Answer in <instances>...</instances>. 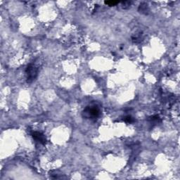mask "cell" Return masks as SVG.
Segmentation results:
<instances>
[{
  "label": "cell",
  "instance_id": "6da1fadb",
  "mask_svg": "<svg viewBox=\"0 0 180 180\" xmlns=\"http://www.w3.org/2000/svg\"><path fill=\"white\" fill-rule=\"evenodd\" d=\"M83 115L88 119H96L100 115V110L96 106H87L83 111Z\"/></svg>",
  "mask_w": 180,
  "mask_h": 180
},
{
  "label": "cell",
  "instance_id": "5b68a950",
  "mask_svg": "<svg viewBox=\"0 0 180 180\" xmlns=\"http://www.w3.org/2000/svg\"><path fill=\"white\" fill-rule=\"evenodd\" d=\"M124 120H125V122L127 123H132L134 121V118L132 116H130V115H128V116L125 117Z\"/></svg>",
  "mask_w": 180,
  "mask_h": 180
},
{
  "label": "cell",
  "instance_id": "7a4b0ae2",
  "mask_svg": "<svg viewBox=\"0 0 180 180\" xmlns=\"http://www.w3.org/2000/svg\"><path fill=\"white\" fill-rule=\"evenodd\" d=\"M26 73L27 82L28 83H31L33 82L35 79L37 77V74H38V69L34 65H33V64H30V65L27 67Z\"/></svg>",
  "mask_w": 180,
  "mask_h": 180
},
{
  "label": "cell",
  "instance_id": "277c9868",
  "mask_svg": "<svg viewBox=\"0 0 180 180\" xmlns=\"http://www.w3.org/2000/svg\"><path fill=\"white\" fill-rule=\"evenodd\" d=\"M105 4L108 5V6L110 7H112V6H115V5L119 4V2H115V1H106L104 2Z\"/></svg>",
  "mask_w": 180,
  "mask_h": 180
},
{
  "label": "cell",
  "instance_id": "3957f363",
  "mask_svg": "<svg viewBox=\"0 0 180 180\" xmlns=\"http://www.w3.org/2000/svg\"><path fill=\"white\" fill-rule=\"evenodd\" d=\"M32 136H33L34 139H35L36 141L40 142L41 144H46L47 141L46 137H45V136L42 133L39 132H33V134H32Z\"/></svg>",
  "mask_w": 180,
  "mask_h": 180
}]
</instances>
